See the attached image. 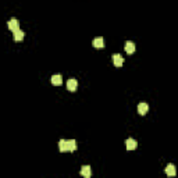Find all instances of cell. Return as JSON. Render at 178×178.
<instances>
[{
    "mask_svg": "<svg viewBox=\"0 0 178 178\" xmlns=\"http://www.w3.org/2000/svg\"><path fill=\"white\" fill-rule=\"evenodd\" d=\"M7 25H9V29H10L11 32H14V31H17V29H20V22H18V20H17V18H11V20H9Z\"/></svg>",
    "mask_w": 178,
    "mask_h": 178,
    "instance_id": "obj_1",
    "label": "cell"
},
{
    "mask_svg": "<svg viewBox=\"0 0 178 178\" xmlns=\"http://www.w3.org/2000/svg\"><path fill=\"white\" fill-rule=\"evenodd\" d=\"M77 88H78V81H77V79L71 78L67 81V89H68L70 92H75Z\"/></svg>",
    "mask_w": 178,
    "mask_h": 178,
    "instance_id": "obj_2",
    "label": "cell"
},
{
    "mask_svg": "<svg viewBox=\"0 0 178 178\" xmlns=\"http://www.w3.org/2000/svg\"><path fill=\"white\" fill-rule=\"evenodd\" d=\"M113 63H114L115 67H121L124 64V59H122L121 54H118V53L113 54Z\"/></svg>",
    "mask_w": 178,
    "mask_h": 178,
    "instance_id": "obj_3",
    "label": "cell"
},
{
    "mask_svg": "<svg viewBox=\"0 0 178 178\" xmlns=\"http://www.w3.org/2000/svg\"><path fill=\"white\" fill-rule=\"evenodd\" d=\"M92 45H93V47H96V49H103V47H104V39H103L102 36L95 38Z\"/></svg>",
    "mask_w": 178,
    "mask_h": 178,
    "instance_id": "obj_4",
    "label": "cell"
},
{
    "mask_svg": "<svg viewBox=\"0 0 178 178\" xmlns=\"http://www.w3.org/2000/svg\"><path fill=\"white\" fill-rule=\"evenodd\" d=\"M81 175L85 178H91V175H92L91 167H89V166H82V167H81Z\"/></svg>",
    "mask_w": 178,
    "mask_h": 178,
    "instance_id": "obj_5",
    "label": "cell"
},
{
    "mask_svg": "<svg viewBox=\"0 0 178 178\" xmlns=\"http://www.w3.org/2000/svg\"><path fill=\"white\" fill-rule=\"evenodd\" d=\"M149 111V104L148 103H139L138 104V113L141 115H145Z\"/></svg>",
    "mask_w": 178,
    "mask_h": 178,
    "instance_id": "obj_6",
    "label": "cell"
},
{
    "mask_svg": "<svg viewBox=\"0 0 178 178\" xmlns=\"http://www.w3.org/2000/svg\"><path fill=\"white\" fill-rule=\"evenodd\" d=\"M125 145H127V149H128V150H134V149H136V146H138V142H136L135 139L129 138L125 141Z\"/></svg>",
    "mask_w": 178,
    "mask_h": 178,
    "instance_id": "obj_7",
    "label": "cell"
},
{
    "mask_svg": "<svg viewBox=\"0 0 178 178\" xmlns=\"http://www.w3.org/2000/svg\"><path fill=\"white\" fill-rule=\"evenodd\" d=\"M124 47H125V52L128 53V54H132V53L135 52V49H136V47H135V43L131 42V40L125 42V46H124Z\"/></svg>",
    "mask_w": 178,
    "mask_h": 178,
    "instance_id": "obj_8",
    "label": "cell"
},
{
    "mask_svg": "<svg viewBox=\"0 0 178 178\" xmlns=\"http://www.w3.org/2000/svg\"><path fill=\"white\" fill-rule=\"evenodd\" d=\"M52 84L54 86L61 85V84H63V78H61V75H60V74H54V75L52 77Z\"/></svg>",
    "mask_w": 178,
    "mask_h": 178,
    "instance_id": "obj_9",
    "label": "cell"
},
{
    "mask_svg": "<svg viewBox=\"0 0 178 178\" xmlns=\"http://www.w3.org/2000/svg\"><path fill=\"white\" fill-rule=\"evenodd\" d=\"M166 174L170 175V177H174L175 174H177V170H175V166L174 164H167V167H166Z\"/></svg>",
    "mask_w": 178,
    "mask_h": 178,
    "instance_id": "obj_10",
    "label": "cell"
},
{
    "mask_svg": "<svg viewBox=\"0 0 178 178\" xmlns=\"http://www.w3.org/2000/svg\"><path fill=\"white\" fill-rule=\"evenodd\" d=\"M24 36H25V33H24L21 29H17L13 32V38H14V40H17V42H18V40H22Z\"/></svg>",
    "mask_w": 178,
    "mask_h": 178,
    "instance_id": "obj_11",
    "label": "cell"
},
{
    "mask_svg": "<svg viewBox=\"0 0 178 178\" xmlns=\"http://www.w3.org/2000/svg\"><path fill=\"white\" fill-rule=\"evenodd\" d=\"M59 149H60V152H68V146H67V141H64V139L59 141Z\"/></svg>",
    "mask_w": 178,
    "mask_h": 178,
    "instance_id": "obj_12",
    "label": "cell"
},
{
    "mask_svg": "<svg viewBox=\"0 0 178 178\" xmlns=\"http://www.w3.org/2000/svg\"><path fill=\"white\" fill-rule=\"evenodd\" d=\"M67 146H68V152H74L77 149V142L74 139H68L67 141Z\"/></svg>",
    "mask_w": 178,
    "mask_h": 178,
    "instance_id": "obj_13",
    "label": "cell"
}]
</instances>
